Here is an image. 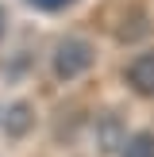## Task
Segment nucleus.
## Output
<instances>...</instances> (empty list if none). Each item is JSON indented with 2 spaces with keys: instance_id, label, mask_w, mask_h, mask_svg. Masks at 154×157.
Masks as SVG:
<instances>
[{
  "instance_id": "1",
  "label": "nucleus",
  "mask_w": 154,
  "mask_h": 157,
  "mask_svg": "<svg viewBox=\"0 0 154 157\" xmlns=\"http://www.w3.org/2000/svg\"><path fill=\"white\" fill-rule=\"evenodd\" d=\"M92 65H96V46H92L89 38H81V35L58 38V46L50 50V73H54V81H62V84H73V81H81V77H89Z\"/></svg>"
},
{
  "instance_id": "2",
  "label": "nucleus",
  "mask_w": 154,
  "mask_h": 157,
  "mask_svg": "<svg viewBox=\"0 0 154 157\" xmlns=\"http://www.w3.org/2000/svg\"><path fill=\"white\" fill-rule=\"evenodd\" d=\"M123 84L131 88V96L154 100V46L150 50H139L135 58L123 65Z\"/></svg>"
},
{
  "instance_id": "6",
  "label": "nucleus",
  "mask_w": 154,
  "mask_h": 157,
  "mask_svg": "<svg viewBox=\"0 0 154 157\" xmlns=\"http://www.w3.org/2000/svg\"><path fill=\"white\" fill-rule=\"evenodd\" d=\"M35 12H43V15H58V12H66V8H73L77 0H27Z\"/></svg>"
},
{
  "instance_id": "7",
  "label": "nucleus",
  "mask_w": 154,
  "mask_h": 157,
  "mask_svg": "<svg viewBox=\"0 0 154 157\" xmlns=\"http://www.w3.org/2000/svg\"><path fill=\"white\" fill-rule=\"evenodd\" d=\"M4 35H8V8L0 4V42H4Z\"/></svg>"
},
{
  "instance_id": "5",
  "label": "nucleus",
  "mask_w": 154,
  "mask_h": 157,
  "mask_svg": "<svg viewBox=\"0 0 154 157\" xmlns=\"http://www.w3.org/2000/svg\"><path fill=\"white\" fill-rule=\"evenodd\" d=\"M116 157H154V130H131Z\"/></svg>"
},
{
  "instance_id": "4",
  "label": "nucleus",
  "mask_w": 154,
  "mask_h": 157,
  "mask_svg": "<svg viewBox=\"0 0 154 157\" xmlns=\"http://www.w3.org/2000/svg\"><path fill=\"white\" fill-rule=\"evenodd\" d=\"M127 123H123V115L120 111H100L96 115V153L100 157H112V153H120V146L127 142Z\"/></svg>"
},
{
  "instance_id": "3",
  "label": "nucleus",
  "mask_w": 154,
  "mask_h": 157,
  "mask_svg": "<svg viewBox=\"0 0 154 157\" xmlns=\"http://www.w3.org/2000/svg\"><path fill=\"white\" fill-rule=\"evenodd\" d=\"M0 127H4V134L12 138V142H23V138L35 134L38 127V111L31 100H12V104L0 111Z\"/></svg>"
}]
</instances>
